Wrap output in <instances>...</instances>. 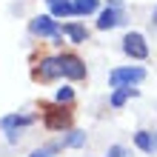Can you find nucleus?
Wrapping results in <instances>:
<instances>
[{
    "mask_svg": "<svg viewBox=\"0 0 157 157\" xmlns=\"http://www.w3.org/2000/svg\"><path fill=\"white\" fill-rule=\"evenodd\" d=\"M137 94H140L137 89H114L112 97H109V106H112V109H123L126 100H128V97H137Z\"/></svg>",
    "mask_w": 157,
    "mask_h": 157,
    "instance_id": "nucleus-11",
    "label": "nucleus"
},
{
    "mask_svg": "<svg viewBox=\"0 0 157 157\" xmlns=\"http://www.w3.org/2000/svg\"><path fill=\"white\" fill-rule=\"evenodd\" d=\"M123 54L132 60H146L149 57V43H146V37L140 32H128L123 37Z\"/></svg>",
    "mask_w": 157,
    "mask_h": 157,
    "instance_id": "nucleus-7",
    "label": "nucleus"
},
{
    "mask_svg": "<svg viewBox=\"0 0 157 157\" xmlns=\"http://www.w3.org/2000/svg\"><path fill=\"white\" fill-rule=\"evenodd\" d=\"M54 100L63 106H75V89L71 86H60L57 91H54Z\"/></svg>",
    "mask_w": 157,
    "mask_h": 157,
    "instance_id": "nucleus-15",
    "label": "nucleus"
},
{
    "mask_svg": "<svg viewBox=\"0 0 157 157\" xmlns=\"http://www.w3.org/2000/svg\"><path fill=\"white\" fill-rule=\"evenodd\" d=\"M143 80H146L143 66H117V69L109 71V86L112 89H134Z\"/></svg>",
    "mask_w": 157,
    "mask_h": 157,
    "instance_id": "nucleus-4",
    "label": "nucleus"
},
{
    "mask_svg": "<svg viewBox=\"0 0 157 157\" xmlns=\"http://www.w3.org/2000/svg\"><path fill=\"white\" fill-rule=\"evenodd\" d=\"M34 123V117L32 114H6L3 120H0V128L6 132V140L9 143H17L20 140V128H26V126H32Z\"/></svg>",
    "mask_w": 157,
    "mask_h": 157,
    "instance_id": "nucleus-6",
    "label": "nucleus"
},
{
    "mask_svg": "<svg viewBox=\"0 0 157 157\" xmlns=\"http://www.w3.org/2000/svg\"><path fill=\"white\" fill-rule=\"evenodd\" d=\"M71 6H75L77 17H86V14H94L100 9V0H71Z\"/></svg>",
    "mask_w": 157,
    "mask_h": 157,
    "instance_id": "nucleus-13",
    "label": "nucleus"
},
{
    "mask_svg": "<svg viewBox=\"0 0 157 157\" xmlns=\"http://www.w3.org/2000/svg\"><path fill=\"white\" fill-rule=\"evenodd\" d=\"M63 34H69V40L77 43V46L89 40V29H86V26H80V23H66V26H63Z\"/></svg>",
    "mask_w": 157,
    "mask_h": 157,
    "instance_id": "nucleus-10",
    "label": "nucleus"
},
{
    "mask_svg": "<svg viewBox=\"0 0 157 157\" xmlns=\"http://www.w3.org/2000/svg\"><path fill=\"white\" fill-rule=\"evenodd\" d=\"M60 146H66V149H80V146H86V132H77V128H71L69 137H66Z\"/></svg>",
    "mask_w": 157,
    "mask_h": 157,
    "instance_id": "nucleus-14",
    "label": "nucleus"
},
{
    "mask_svg": "<svg viewBox=\"0 0 157 157\" xmlns=\"http://www.w3.org/2000/svg\"><path fill=\"white\" fill-rule=\"evenodd\" d=\"M134 146H137L140 151H146V154H154V134L140 128V132L134 134Z\"/></svg>",
    "mask_w": 157,
    "mask_h": 157,
    "instance_id": "nucleus-12",
    "label": "nucleus"
},
{
    "mask_svg": "<svg viewBox=\"0 0 157 157\" xmlns=\"http://www.w3.org/2000/svg\"><path fill=\"white\" fill-rule=\"evenodd\" d=\"M109 6L112 9H123V0H109Z\"/></svg>",
    "mask_w": 157,
    "mask_h": 157,
    "instance_id": "nucleus-18",
    "label": "nucleus"
},
{
    "mask_svg": "<svg viewBox=\"0 0 157 157\" xmlns=\"http://www.w3.org/2000/svg\"><path fill=\"white\" fill-rule=\"evenodd\" d=\"M46 6H49V14L54 17V20H63V17H71V14H75L71 0H46Z\"/></svg>",
    "mask_w": 157,
    "mask_h": 157,
    "instance_id": "nucleus-9",
    "label": "nucleus"
},
{
    "mask_svg": "<svg viewBox=\"0 0 157 157\" xmlns=\"http://www.w3.org/2000/svg\"><path fill=\"white\" fill-rule=\"evenodd\" d=\"M106 157H132V154H128V149H126V146H109V151H106Z\"/></svg>",
    "mask_w": 157,
    "mask_h": 157,
    "instance_id": "nucleus-16",
    "label": "nucleus"
},
{
    "mask_svg": "<svg viewBox=\"0 0 157 157\" xmlns=\"http://www.w3.org/2000/svg\"><path fill=\"white\" fill-rule=\"evenodd\" d=\"M126 23V14H123V9H103V12L97 14V32H109V29H117V26H123Z\"/></svg>",
    "mask_w": 157,
    "mask_h": 157,
    "instance_id": "nucleus-8",
    "label": "nucleus"
},
{
    "mask_svg": "<svg viewBox=\"0 0 157 157\" xmlns=\"http://www.w3.org/2000/svg\"><path fill=\"white\" fill-rule=\"evenodd\" d=\"M29 32L34 34V37H49V40H63V26L54 20L52 14H37L29 20Z\"/></svg>",
    "mask_w": 157,
    "mask_h": 157,
    "instance_id": "nucleus-5",
    "label": "nucleus"
},
{
    "mask_svg": "<svg viewBox=\"0 0 157 157\" xmlns=\"http://www.w3.org/2000/svg\"><path fill=\"white\" fill-rule=\"evenodd\" d=\"M29 157H54V154H52L49 149H37V151H32Z\"/></svg>",
    "mask_w": 157,
    "mask_h": 157,
    "instance_id": "nucleus-17",
    "label": "nucleus"
},
{
    "mask_svg": "<svg viewBox=\"0 0 157 157\" xmlns=\"http://www.w3.org/2000/svg\"><path fill=\"white\" fill-rule=\"evenodd\" d=\"M37 114L46 132H71L75 128V106H63L57 100H40Z\"/></svg>",
    "mask_w": 157,
    "mask_h": 157,
    "instance_id": "nucleus-1",
    "label": "nucleus"
},
{
    "mask_svg": "<svg viewBox=\"0 0 157 157\" xmlns=\"http://www.w3.org/2000/svg\"><path fill=\"white\" fill-rule=\"evenodd\" d=\"M60 75V60H57V54H34L32 57V80L34 83H54Z\"/></svg>",
    "mask_w": 157,
    "mask_h": 157,
    "instance_id": "nucleus-2",
    "label": "nucleus"
},
{
    "mask_svg": "<svg viewBox=\"0 0 157 157\" xmlns=\"http://www.w3.org/2000/svg\"><path fill=\"white\" fill-rule=\"evenodd\" d=\"M154 151H157V132H154Z\"/></svg>",
    "mask_w": 157,
    "mask_h": 157,
    "instance_id": "nucleus-20",
    "label": "nucleus"
},
{
    "mask_svg": "<svg viewBox=\"0 0 157 157\" xmlns=\"http://www.w3.org/2000/svg\"><path fill=\"white\" fill-rule=\"evenodd\" d=\"M57 60H60V75L66 80H71V83L89 80V69H86V63H83V57L77 52H60Z\"/></svg>",
    "mask_w": 157,
    "mask_h": 157,
    "instance_id": "nucleus-3",
    "label": "nucleus"
},
{
    "mask_svg": "<svg viewBox=\"0 0 157 157\" xmlns=\"http://www.w3.org/2000/svg\"><path fill=\"white\" fill-rule=\"evenodd\" d=\"M151 26L157 29V6H154V12H151Z\"/></svg>",
    "mask_w": 157,
    "mask_h": 157,
    "instance_id": "nucleus-19",
    "label": "nucleus"
}]
</instances>
